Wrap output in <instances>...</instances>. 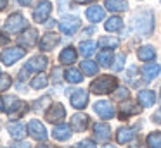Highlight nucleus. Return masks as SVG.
Segmentation results:
<instances>
[{"label": "nucleus", "mask_w": 161, "mask_h": 148, "mask_svg": "<svg viewBox=\"0 0 161 148\" xmlns=\"http://www.w3.org/2000/svg\"><path fill=\"white\" fill-rule=\"evenodd\" d=\"M133 23H135V29L139 34L142 36H149L154 29V16L151 10H140L135 14L133 17Z\"/></svg>", "instance_id": "f257e3e1"}, {"label": "nucleus", "mask_w": 161, "mask_h": 148, "mask_svg": "<svg viewBox=\"0 0 161 148\" xmlns=\"http://www.w3.org/2000/svg\"><path fill=\"white\" fill-rule=\"evenodd\" d=\"M114 88H116V78H113V76H101L95 81H92L90 84V91L97 93V95L111 93Z\"/></svg>", "instance_id": "f03ea898"}, {"label": "nucleus", "mask_w": 161, "mask_h": 148, "mask_svg": "<svg viewBox=\"0 0 161 148\" xmlns=\"http://www.w3.org/2000/svg\"><path fill=\"white\" fill-rule=\"evenodd\" d=\"M28 28V23H26L25 16L23 14H12V16L7 17V21H5V29L11 31V33H18V31L21 29H26Z\"/></svg>", "instance_id": "7ed1b4c3"}, {"label": "nucleus", "mask_w": 161, "mask_h": 148, "mask_svg": "<svg viewBox=\"0 0 161 148\" xmlns=\"http://www.w3.org/2000/svg\"><path fill=\"white\" fill-rule=\"evenodd\" d=\"M50 12H52V3H50L49 0H42V2L36 5V9L33 10V19H35L36 23H43V21H47V17L50 16Z\"/></svg>", "instance_id": "20e7f679"}, {"label": "nucleus", "mask_w": 161, "mask_h": 148, "mask_svg": "<svg viewBox=\"0 0 161 148\" xmlns=\"http://www.w3.org/2000/svg\"><path fill=\"white\" fill-rule=\"evenodd\" d=\"M94 110L101 119H113V117H114V107H113L109 102H106V100L95 102L94 103Z\"/></svg>", "instance_id": "39448f33"}, {"label": "nucleus", "mask_w": 161, "mask_h": 148, "mask_svg": "<svg viewBox=\"0 0 161 148\" xmlns=\"http://www.w3.org/2000/svg\"><path fill=\"white\" fill-rule=\"evenodd\" d=\"M64 117H66V109H64L61 103H54V105L45 112V119L49 120V122H52V124L61 122Z\"/></svg>", "instance_id": "423d86ee"}, {"label": "nucleus", "mask_w": 161, "mask_h": 148, "mask_svg": "<svg viewBox=\"0 0 161 148\" xmlns=\"http://www.w3.org/2000/svg\"><path fill=\"white\" fill-rule=\"evenodd\" d=\"M80 28V19L76 16H71V17H63L59 21V29L63 31L64 34H73L76 33V29Z\"/></svg>", "instance_id": "0eeeda50"}, {"label": "nucleus", "mask_w": 161, "mask_h": 148, "mask_svg": "<svg viewBox=\"0 0 161 148\" xmlns=\"http://www.w3.org/2000/svg\"><path fill=\"white\" fill-rule=\"evenodd\" d=\"M28 131H30V134H31V138H35V140H38V141H45L47 140V129L40 120H36V119L30 120Z\"/></svg>", "instance_id": "6e6552de"}, {"label": "nucleus", "mask_w": 161, "mask_h": 148, "mask_svg": "<svg viewBox=\"0 0 161 148\" xmlns=\"http://www.w3.org/2000/svg\"><path fill=\"white\" fill-rule=\"evenodd\" d=\"M69 102L75 109H85L88 103V93L85 89H75L69 96Z\"/></svg>", "instance_id": "1a4fd4ad"}, {"label": "nucleus", "mask_w": 161, "mask_h": 148, "mask_svg": "<svg viewBox=\"0 0 161 148\" xmlns=\"http://www.w3.org/2000/svg\"><path fill=\"white\" fill-rule=\"evenodd\" d=\"M25 57V50L23 48H7V50L2 54V62L5 65H12L14 62H18L19 59Z\"/></svg>", "instance_id": "9d476101"}, {"label": "nucleus", "mask_w": 161, "mask_h": 148, "mask_svg": "<svg viewBox=\"0 0 161 148\" xmlns=\"http://www.w3.org/2000/svg\"><path fill=\"white\" fill-rule=\"evenodd\" d=\"M94 136H95V140H97L99 143H106V141L111 138V127H109V124L97 122L94 126Z\"/></svg>", "instance_id": "9b49d317"}, {"label": "nucleus", "mask_w": 161, "mask_h": 148, "mask_svg": "<svg viewBox=\"0 0 161 148\" xmlns=\"http://www.w3.org/2000/svg\"><path fill=\"white\" fill-rule=\"evenodd\" d=\"M49 60L47 57H42V55H36V57H31L26 64V71H36V72H42L43 69L47 67Z\"/></svg>", "instance_id": "f8f14e48"}, {"label": "nucleus", "mask_w": 161, "mask_h": 148, "mask_svg": "<svg viewBox=\"0 0 161 148\" xmlns=\"http://www.w3.org/2000/svg\"><path fill=\"white\" fill-rule=\"evenodd\" d=\"M26 110H28V105H26L25 102H21V100H14L12 102V105L7 109V114L11 119H18V117L25 115Z\"/></svg>", "instance_id": "ddd939ff"}, {"label": "nucleus", "mask_w": 161, "mask_h": 148, "mask_svg": "<svg viewBox=\"0 0 161 148\" xmlns=\"http://www.w3.org/2000/svg\"><path fill=\"white\" fill-rule=\"evenodd\" d=\"M88 126V117L85 114H75L71 117V129L76 131V133H83Z\"/></svg>", "instance_id": "4468645a"}, {"label": "nucleus", "mask_w": 161, "mask_h": 148, "mask_svg": "<svg viewBox=\"0 0 161 148\" xmlns=\"http://www.w3.org/2000/svg\"><path fill=\"white\" fill-rule=\"evenodd\" d=\"M36 38H38V31L36 29H26L21 36L18 38V43L23 45V47H33L36 43Z\"/></svg>", "instance_id": "2eb2a0df"}, {"label": "nucleus", "mask_w": 161, "mask_h": 148, "mask_svg": "<svg viewBox=\"0 0 161 148\" xmlns=\"http://www.w3.org/2000/svg\"><path fill=\"white\" fill-rule=\"evenodd\" d=\"M59 43V36L54 33H47L42 36V40H40V50H52V48H56V45Z\"/></svg>", "instance_id": "dca6fc26"}, {"label": "nucleus", "mask_w": 161, "mask_h": 148, "mask_svg": "<svg viewBox=\"0 0 161 148\" xmlns=\"http://www.w3.org/2000/svg\"><path fill=\"white\" fill-rule=\"evenodd\" d=\"M52 136H54V140H57V141H66V140H69V136H71V127L66 126V124H59V126L54 127Z\"/></svg>", "instance_id": "f3484780"}, {"label": "nucleus", "mask_w": 161, "mask_h": 148, "mask_svg": "<svg viewBox=\"0 0 161 148\" xmlns=\"http://www.w3.org/2000/svg\"><path fill=\"white\" fill-rule=\"evenodd\" d=\"M104 9L99 5H94V7H88L87 12H85V16H87V19L90 21V23H99V21L104 19Z\"/></svg>", "instance_id": "a211bd4d"}, {"label": "nucleus", "mask_w": 161, "mask_h": 148, "mask_svg": "<svg viewBox=\"0 0 161 148\" xmlns=\"http://www.w3.org/2000/svg\"><path fill=\"white\" fill-rule=\"evenodd\" d=\"M139 102L142 107H153L154 102H156V95H154V91H151V89H142V91H139Z\"/></svg>", "instance_id": "6ab92c4d"}, {"label": "nucleus", "mask_w": 161, "mask_h": 148, "mask_svg": "<svg viewBox=\"0 0 161 148\" xmlns=\"http://www.w3.org/2000/svg\"><path fill=\"white\" fill-rule=\"evenodd\" d=\"M140 107L135 105L133 102H125L121 107H119V117L121 119H126L128 115H133V114H139Z\"/></svg>", "instance_id": "aec40b11"}, {"label": "nucleus", "mask_w": 161, "mask_h": 148, "mask_svg": "<svg viewBox=\"0 0 161 148\" xmlns=\"http://www.w3.org/2000/svg\"><path fill=\"white\" fill-rule=\"evenodd\" d=\"M7 131L11 133L12 138L21 140V138H25V134H26V126L25 124H19V122H9L7 124Z\"/></svg>", "instance_id": "412c9836"}, {"label": "nucleus", "mask_w": 161, "mask_h": 148, "mask_svg": "<svg viewBox=\"0 0 161 148\" xmlns=\"http://www.w3.org/2000/svg\"><path fill=\"white\" fill-rule=\"evenodd\" d=\"M133 136H135V133H133L132 127H119L118 133H116V140H118L119 145H125L128 141H132Z\"/></svg>", "instance_id": "4be33fe9"}, {"label": "nucleus", "mask_w": 161, "mask_h": 148, "mask_svg": "<svg viewBox=\"0 0 161 148\" xmlns=\"http://www.w3.org/2000/svg\"><path fill=\"white\" fill-rule=\"evenodd\" d=\"M159 72H161V65L159 64H147V65L142 67V76L146 78V81L154 79Z\"/></svg>", "instance_id": "5701e85b"}, {"label": "nucleus", "mask_w": 161, "mask_h": 148, "mask_svg": "<svg viewBox=\"0 0 161 148\" xmlns=\"http://www.w3.org/2000/svg\"><path fill=\"white\" fill-rule=\"evenodd\" d=\"M106 9L111 12H125L128 9L126 0H106Z\"/></svg>", "instance_id": "b1692460"}, {"label": "nucleus", "mask_w": 161, "mask_h": 148, "mask_svg": "<svg viewBox=\"0 0 161 148\" xmlns=\"http://www.w3.org/2000/svg\"><path fill=\"white\" fill-rule=\"evenodd\" d=\"M59 60H61V64H75V60H76V50L73 47H66L61 52Z\"/></svg>", "instance_id": "393cba45"}, {"label": "nucleus", "mask_w": 161, "mask_h": 148, "mask_svg": "<svg viewBox=\"0 0 161 148\" xmlns=\"http://www.w3.org/2000/svg\"><path fill=\"white\" fill-rule=\"evenodd\" d=\"M137 57H139L140 60H144V62L153 60V59L156 57V50H154L151 45H144V47L139 48V52H137Z\"/></svg>", "instance_id": "a878e982"}, {"label": "nucleus", "mask_w": 161, "mask_h": 148, "mask_svg": "<svg viewBox=\"0 0 161 148\" xmlns=\"http://www.w3.org/2000/svg\"><path fill=\"white\" fill-rule=\"evenodd\" d=\"M64 76H66V81H68V83H73V84H78V83L83 81V76H81V72L76 71V69H73V67L66 69Z\"/></svg>", "instance_id": "bb28decb"}, {"label": "nucleus", "mask_w": 161, "mask_h": 148, "mask_svg": "<svg viewBox=\"0 0 161 148\" xmlns=\"http://www.w3.org/2000/svg\"><path fill=\"white\" fill-rule=\"evenodd\" d=\"M104 28H106V31H118V29H121V28H123V21H121V17H118V16L109 17L108 23L104 24Z\"/></svg>", "instance_id": "cd10ccee"}, {"label": "nucleus", "mask_w": 161, "mask_h": 148, "mask_svg": "<svg viewBox=\"0 0 161 148\" xmlns=\"http://www.w3.org/2000/svg\"><path fill=\"white\" fill-rule=\"evenodd\" d=\"M95 47H97V45H95L94 41H81L80 43V54L83 55V57H92V55L95 54Z\"/></svg>", "instance_id": "c85d7f7f"}, {"label": "nucleus", "mask_w": 161, "mask_h": 148, "mask_svg": "<svg viewBox=\"0 0 161 148\" xmlns=\"http://www.w3.org/2000/svg\"><path fill=\"white\" fill-rule=\"evenodd\" d=\"M147 146L149 148H161V131H154L147 136L146 140Z\"/></svg>", "instance_id": "c756f323"}, {"label": "nucleus", "mask_w": 161, "mask_h": 148, "mask_svg": "<svg viewBox=\"0 0 161 148\" xmlns=\"http://www.w3.org/2000/svg\"><path fill=\"white\" fill-rule=\"evenodd\" d=\"M118 45H119V41L114 36H102L99 40V47L101 48H116Z\"/></svg>", "instance_id": "7c9ffc66"}, {"label": "nucleus", "mask_w": 161, "mask_h": 148, "mask_svg": "<svg viewBox=\"0 0 161 148\" xmlns=\"http://www.w3.org/2000/svg\"><path fill=\"white\" fill-rule=\"evenodd\" d=\"M47 84H49V79H47L45 74H38L31 79V88H35V89H42Z\"/></svg>", "instance_id": "2f4dec72"}, {"label": "nucleus", "mask_w": 161, "mask_h": 148, "mask_svg": "<svg viewBox=\"0 0 161 148\" xmlns=\"http://www.w3.org/2000/svg\"><path fill=\"white\" fill-rule=\"evenodd\" d=\"M97 64L95 62H92V60H83L81 62V71L85 72V74H88V76H94V74H97Z\"/></svg>", "instance_id": "473e14b6"}, {"label": "nucleus", "mask_w": 161, "mask_h": 148, "mask_svg": "<svg viewBox=\"0 0 161 148\" xmlns=\"http://www.w3.org/2000/svg\"><path fill=\"white\" fill-rule=\"evenodd\" d=\"M111 59H113V54H111L109 50H104V52H101V54L97 55L99 64H101V65H104V67H108V65L111 64Z\"/></svg>", "instance_id": "72a5a7b5"}, {"label": "nucleus", "mask_w": 161, "mask_h": 148, "mask_svg": "<svg viewBox=\"0 0 161 148\" xmlns=\"http://www.w3.org/2000/svg\"><path fill=\"white\" fill-rule=\"evenodd\" d=\"M123 67H125V55L119 54V55H116V57H114V62H113V71L119 72Z\"/></svg>", "instance_id": "f704fd0d"}, {"label": "nucleus", "mask_w": 161, "mask_h": 148, "mask_svg": "<svg viewBox=\"0 0 161 148\" xmlns=\"http://www.w3.org/2000/svg\"><path fill=\"white\" fill-rule=\"evenodd\" d=\"M12 84V79L11 76L7 74H0V91H5V89H9Z\"/></svg>", "instance_id": "c9c22d12"}, {"label": "nucleus", "mask_w": 161, "mask_h": 148, "mask_svg": "<svg viewBox=\"0 0 161 148\" xmlns=\"http://www.w3.org/2000/svg\"><path fill=\"white\" fill-rule=\"evenodd\" d=\"M128 96V89L126 88H118L116 89V93L113 95V98L114 100H121V98H126Z\"/></svg>", "instance_id": "e433bc0d"}, {"label": "nucleus", "mask_w": 161, "mask_h": 148, "mask_svg": "<svg viewBox=\"0 0 161 148\" xmlns=\"http://www.w3.org/2000/svg\"><path fill=\"white\" fill-rule=\"evenodd\" d=\"M76 148H95V145L92 143L90 140H85V141H81V143H78Z\"/></svg>", "instance_id": "4c0bfd02"}, {"label": "nucleus", "mask_w": 161, "mask_h": 148, "mask_svg": "<svg viewBox=\"0 0 161 148\" xmlns=\"http://www.w3.org/2000/svg\"><path fill=\"white\" fill-rule=\"evenodd\" d=\"M69 9V0H59V12H66Z\"/></svg>", "instance_id": "58836bf2"}, {"label": "nucleus", "mask_w": 161, "mask_h": 148, "mask_svg": "<svg viewBox=\"0 0 161 148\" xmlns=\"http://www.w3.org/2000/svg\"><path fill=\"white\" fill-rule=\"evenodd\" d=\"M12 148H31V145H30L28 141H19V143L12 145Z\"/></svg>", "instance_id": "ea45409f"}, {"label": "nucleus", "mask_w": 161, "mask_h": 148, "mask_svg": "<svg viewBox=\"0 0 161 148\" xmlns=\"http://www.w3.org/2000/svg\"><path fill=\"white\" fill-rule=\"evenodd\" d=\"M5 43H9V36L4 33H0V45H5Z\"/></svg>", "instance_id": "a19ab883"}, {"label": "nucleus", "mask_w": 161, "mask_h": 148, "mask_svg": "<svg viewBox=\"0 0 161 148\" xmlns=\"http://www.w3.org/2000/svg\"><path fill=\"white\" fill-rule=\"evenodd\" d=\"M52 76H54V81H59V76H61V69H54V72H52Z\"/></svg>", "instance_id": "79ce46f5"}, {"label": "nucleus", "mask_w": 161, "mask_h": 148, "mask_svg": "<svg viewBox=\"0 0 161 148\" xmlns=\"http://www.w3.org/2000/svg\"><path fill=\"white\" fill-rule=\"evenodd\" d=\"M7 2L9 0H0V10H4L5 7H7Z\"/></svg>", "instance_id": "37998d69"}, {"label": "nucleus", "mask_w": 161, "mask_h": 148, "mask_svg": "<svg viewBox=\"0 0 161 148\" xmlns=\"http://www.w3.org/2000/svg\"><path fill=\"white\" fill-rule=\"evenodd\" d=\"M78 3H90V2H95V0H75Z\"/></svg>", "instance_id": "c03bdc74"}, {"label": "nucleus", "mask_w": 161, "mask_h": 148, "mask_svg": "<svg viewBox=\"0 0 161 148\" xmlns=\"http://www.w3.org/2000/svg\"><path fill=\"white\" fill-rule=\"evenodd\" d=\"M36 148H56V146H52V145H38Z\"/></svg>", "instance_id": "a18cd8bd"}, {"label": "nucleus", "mask_w": 161, "mask_h": 148, "mask_svg": "<svg viewBox=\"0 0 161 148\" xmlns=\"http://www.w3.org/2000/svg\"><path fill=\"white\" fill-rule=\"evenodd\" d=\"M4 110H5V107H4V100L0 98V112H4Z\"/></svg>", "instance_id": "49530a36"}, {"label": "nucleus", "mask_w": 161, "mask_h": 148, "mask_svg": "<svg viewBox=\"0 0 161 148\" xmlns=\"http://www.w3.org/2000/svg\"><path fill=\"white\" fill-rule=\"evenodd\" d=\"M19 2H21V3H25V5H30V3L33 2V0H19Z\"/></svg>", "instance_id": "de8ad7c7"}, {"label": "nucleus", "mask_w": 161, "mask_h": 148, "mask_svg": "<svg viewBox=\"0 0 161 148\" xmlns=\"http://www.w3.org/2000/svg\"><path fill=\"white\" fill-rule=\"evenodd\" d=\"M104 148H116V146H113V145H108V146H104Z\"/></svg>", "instance_id": "09e8293b"}]
</instances>
